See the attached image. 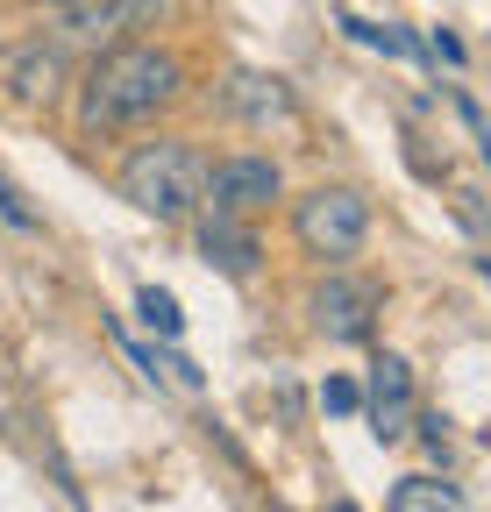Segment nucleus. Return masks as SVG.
Masks as SVG:
<instances>
[{
    "mask_svg": "<svg viewBox=\"0 0 491 512\" xmlns=\"http://www.w3.org/2000/svg\"><path fill=\"white\" fill-rule=\"evenodd\" d=\"M193 228H200V256H207L214 271H228V278H257V264H264V242H257V228H250V221L200 207V214H193Z\"/></svg>",
    "mask_w": 491,
    "mask_h": 512,
    "instance_id": "obj_7",
    "label": "nucleus"
},
{
    "mask_svg": "<svg viewBox=\"0 0 491 512\" xmlns=\"http://www.w3.org/2000/svg\"><path fill=\"white\" fill-rule=\"evenodd\" d=\"M57 79H65V57H57L50 43H29V50L8 64V86H15V100H22V107H50L57 93H65Z\"/></svg>",
    "mask_w": 491,
    "mask_h": 512,
    "instance_id": "obj_8",
    "label": "nucleus"
},
{
    "mask_svg": "<svg viewBox=\"0 0 491 512\" xmlns=\"http://www.w3.org/2000/svg\"><path fill=\"white\" fill-rule=\"evenodd\" d=\"M136 306H143V320H150L157 335H178V328H186V313H178V299H171V292H157V285H143V299H136Z\"/></svg>",
    "mask_w": 491,
    "mask_h": 512,
    "instance_id": "obj_11",
    "label": "nucleus"
},
{
    "mask_svg": "<svg viewBox=\"0 0 491 512\" xmlns=\"http://www.w3.org/2000/svg\"><path fill=\"white\" fill-rule=\"evenodd\" d=\"M228 100H235V114H242V121H257V128H264V121H278V114H292L285 79H264V72H235V93H228Z\"/></svg>",
    "mask_w": 491,
    "mask_h": 512,
    "instance_id": "obj_9",
    "label": "nucleus"
},
{
    "mask_svg": "<svg viewBox=\"0 0 491 512\" xmlns=\"http://www.w3.org/2000/svg\"><path fill=\"white\" fill-rule=\"evenodd\" d=\"M363 413H371V434L378 441H406L413 434V370L406 356H378L371 363V392H363Z\"/></svg>",
    "mask_w": 491,
    "mask_h": 512,
    "instance_id": "obj_6",
    "label": "nucleus"
},
{
    "mask_svg": "<svg viewBox=\"0 0 491 512\" xmlns=\"http://www.w3.org/2000/svg\"><path fill=\"white\" fill-rule=\"evenodd\" d=\"M306 313H314V335H328V342H371L378 313H385V285L335 264L314 292H306Z\"/></svg>",
    "mask_w": 491,
    "mask_h": 512,
    "instance_id": "obj_4",
    "label": "nucleus"
},
{
    "mask_svg": "<svg viewBox=\"0 0 491 512\" xmlns=\"http://www.w3.org/2000/svg\"><path fill=\"white\" fill-rule=\"evenodd\" d=\"M335 512H356V505H335Z\"/></svg>",
    "mask_w": 491,
    "mask_h": 512,
    "instance_id": "obj_14",
    "label": "nucleus"
},
{
    "mask_svg": "<svg viewBox=\"0 0 491 512\" xmlns=\"http://www.w3.org/2000/svg\"><path fill=\"white\" fill-rule=\"evenodd\" d=\"M321 406H328V413H363V392H356L349 377H328V392H321Z\"/></svg>",
    "mask_w": 491,
    "mask_h": 512,
    "instance_id": "obj_13",
    "label": "nucleus"
},
{
    "mask_svg": "<svg viewBox=\"0 0 491 512\" xmlns=\"http://www.w3.org/2000/svg\"><path fill=\"white\" fill-rule=\"evenodd\" d=\"M0 214H8L22 235H36V214H29V200H22V192H15V178L8 171H0Z\"/></svg>",
    "mask_w": 491,
    "mask_h": 512,
    "instance_id": "obj_12",
    "label": "nucleus"
},
{
    "mask_svg": "<svg viewBox=\"0 0 491 512\" xmlns=\"http://www.w3.org/2000/svg\"><path fill=\"white\" fill-rule=\"evenodd\" d=\"M392 512H463V498L449 484H435V477H399Z\"/></svg>",
    "mask_w": 491,
    "mask_h": 512,
    "instance_id": "obj_10",
    "label": "nucleus"
},
{
    "mask_svg": "<svg viewBox=\"0 0 491 512\" xmlns=\"http://www.w3.org/2000/svg\"><path fill=\"white\" fill-rule=\"evenodd\" d=\"M285 200V171L271 157H250V150H235V157H214L207 164V207L214 214H235V221H257Z\"/></svg>",
    "mask_w": 491,
    "mask_h": 512,
    "instance_id": "obj_5",
    "label": "nucleus"
},
{
    "mask_svg": "<svg viewBox=\"0 0 491 512\" xmlns=\"http://www.w3.org/2000/svg\"><path fill=\"white\" fill-rule=\"evenodd\" d=\"M114 185H121V200H129L136 214H150L164 228H186L207 207V157L186 136H150V143H136L129 157H121Z\"/></svg>",
    "mask_w": 491,
    "mask_h": 512,
    "instance_id": "obj_2",
    "label": "nucleus"
},
{
    "mask_svg": "<svg viewBox=\"0 0 491 512\" xmlns=\"http://www.w3.org/2000/svg\"><path fill=\"white\" fill-rule=\"evenodd\" d=\"M292 242L314 256V264H349V256H363V242H371V200H363L356 185H314L292 200Z\"/></svg>",
    "mask_w": 491,
    "mask_h": 512,
    "instance_id": "obj_3",
    "label": "nucleus"
},
{
    "mask_svg": "<svg viewBox=\"0 0 491 512\" xmlns=\"http://www.w3.org/2000/svg\"><path fill=\"white\" fill-rule=\"evenodd\" d=\"M193 72L186 57L164 43H107L86 79H79V128L86 136H121V128H150L186 100Z\"/></svg>",
    "mask_w": 491,
    "mask_h": 512,
    "instance_id": "obj_1",
    "label": "nucleus"
}]
</instances>
